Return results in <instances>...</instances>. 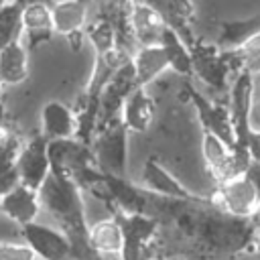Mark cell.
Masks as SVG:
<instances>
[{
    "label": "cell",
    "mask_w": 260,
    "mask_h": 260,
    "mask_svg": "<svg viewBox=\"0 0 260 260\" xmlns=\"http://www.w3.org/2000/svg\"><path fill=\"white\" fill-rule=\"evenodd\" d=\"M89 150L100 173L126 179L128 130L124 128L120 116L95 128V134L89 142Z\"/></svg>",
    "instance_id": "1"
},
{
    "label": "cell",
    "mask_w": 260,
    "mask_h": 260,
    "mask_svg": "<svg viewBox=\"0 0 260 260\" xmlns=\"http://www.w3.org/2000/svg\"><path fill=\"white\" fill-rule=\"evenodd\" d=\"M191 61H193V75H197L205 85L213 91H225L228 79L242 71L236 51H221L215 45H207L201 41H193L189 45Z\"/></svg>",
    "instance_id": "2"
},
{
    "label": "cell",
    "mask_w": 260,
    "mask_h": 260,
    "mask_svg": "<svg viewBox=\"0 0 260 260\" xmlns=\"http://www.w3.org/2000/svg\"><path fill=\"white\" fill-rule=\"evenodd\" d=\"M211 201L223 213L240 219H252L260 207V197L254 185L246 179V175L217 183Z\"/></svg>",
    "instance_id": "3"
},
{
    "label": "cell",
    "mask_w": 260,
    "mask_h": 260,
    "mask_svg": "<svg viewBox=\"0 0 260 260\" xmlns=\"http://www.w3.org/2000/svg\"><path fill=\"white\" fill-rule=\"evenodd\" d=\"M118 219L124 236L120 260H148V248L158 236V221L148 213L112 215Z\"/></svg>",
    "instance_id": "4"
},
{
    "label": "cell",
    "mask_w": 260,
    "mask_h": 260,
    "mask_svg": "<svg viewBox=\"0 0 260 260\" xmlns=\"http://www.w3.org/2000/svg\"><path fill=\"white\" fill-rule=\"evenodd\" d=\"M138 187L142 191H146L148 195L160 197V199H175V201H199L205 199L197 193H191L179 179H175L154 156H148L142 173H140V181Z\"/></svg>",
    "instance_id": "5"
},
{
    "label": "cell",
    "mask_w": 260,
    "mask_h": 260,
    "mask_svg": "<svg viewBox=\"0 0 260 260\" xmlns=\"http://www.w3.org/2000/svg\"><path fill=\"white\" fill-rule=\"evenodd\" d=\"M16 171L20 185L39 191L45 179L49 177V156H47V140L41 136V132L32 134L28 140L22 142V148L16 158Z\"/></svg>",
    "instance_id": "6"
},
{
    "label": "cell",
    "mask_w": 260,
    "mask_h": 260,
    "mask_svg": "<svg viewBox=\"0 0 260 260\" xmlns=\"http://www.w3.org/2000/svg\"><path fill=\"white\" fill-rule=\"evenodd\" d=\"M185 91L195 106L199 124L203 132L217 136L223 144L234 148V130H232V120H230V110L221 104H215L213 100L205 98L199 89H195L191 83H185Z\"/></svg>",
    "instance_id": "7"
},
{
    "label": "cell",
    "mask_w": 260,
    "mask_h": 260,
    "mask_svg": "<svg viewBox=\"0 0 260 260\" xmlns=\"http://www.w3.org/2000/svg\"><path fill=\"white\" fill-rule=\"evenodd\" d=\"M22 238L39 260H71V244L61 230L32 221L22 228Z\"/></svg>",
    "instance_id": "8"
},
{
    "label": "cell",
    "mask_w": 260,
    "mask_h": 260,
    "mask_svg": "<svg viewBox=\"0 0 260 260\" xmlns=\"http://www.w3.org/2000/svg\"><path fill=\"white\" fill-rule=\"evenodd\" d=\"M124 6L132 39L140 47H156L165 30V22L154 6L150 2H128Z\"/></svg>",
    "instance_id": "9"
},
{
    "label": "cell",
    "mask_w": 260,
    "mask_h": 260,
    "mask_svg": "<svg viewBox=\"0 0 260 260\" xmlns=\"http://www.w3.org/2000/svg\"><path fill=\"white\" fill-rule=\"evenodd\" d=\"M53 32L65 37L71 47L77 51L87 22V4L85 2H57L49 4Z\"/></svg>",
    "instance_id": "10"
},
{
    "label": "cell",
    "mask_w": 260,
    "mask_h": 260,
    "mask_svg": "<svg viewBox=\"0 0 260 260\" xmlns=\"http://www.w3.org/2000/svg\"><path fill=\"white\" fill-rule=\"evenodd\" d=\"M39 132L47 142L75 138L77 118H75L73 108H69L57 100L47 102L41 110V130Z\"/></svg>",
    "instance_id": "11"
},
{
    "label": "cell",
    "mask_w": 260,
    "mask_h": 260,
    "mask_svg": "<svg viewBox=\"0 0 260 260\" xmlns=\"http://www.w3.org/2000/svg\"><path fill=\"white\" fill-rule=\"evenodd\" d=\"M20 26H22V45L26 51H32L35 47L51 41L53 22H51V10L45 2H30L24 4L20 14Z\"/></svg>",
    "instance_id": "12"
},
{
    "label": "cell",
    "mask_w": 260,
    "mask_h": 260,
    "mask_svg": "<svg viewBox=\"0 0 260 260\" xmlns=\"http://www.w3.org/2000/svg\"><path fill=\"white\" fill-rule=\"evenodd\" d=\"M39 211H41L39 191H32L20 183L0 197V213H4L8 219L18 223L20 228L37 221Z\"/></svg>",
    "instance_id": "13"
},
{
    "label": "cell",
    "mask_w": 260,
    "mask_h": 260,
    "mask_svg": "<svg viewBox=\"0 0 260 260\" xmlns=\"http://www.w3.org/2000/svg\"><path fill=\"white\" fill-rule=\"evenodd\" d=\"M120 120L128 132H146L154 120V102L146 87H134L122 104Z\"/></svg>",
    "instance_id": "14"
},
{
    "label": "cell",
    "mask_w": 260,
    "mask_h": 260,
    "mask_svg": "<svg viewBox=\"0 0 260 260\" xmlns=\"http://www.w3.org/2000/svg\"><path fill=\"white\" fill-rule=\"evenodd\" d=\"M87 244L100 256H120L124 248L122 228L116 217H106L89 225L87 230Z\"/></svg>",
    "instance_id": "15"
},
{
    "label": "cell",
    "mask_w": 260,
    "mask_h": 260,
    "mask_svg": "<svg viewBox=\"0 0 260 260\" xmlns=\"http://www.w3.org/2000/svg\"><path fill=\"white\" fill-rule=\"evenodd\" d=\"M258 35H260V14L244 20H223L219 22V37L215 47L221 51H236Z\"/></svg>",
    "instance_id": "16"
},
{
    "label": "cell",
    "mask_w": 260,
    "mask_h": 260,
    "mask_svg": "<svg viewBox=\"0 0 260 260\" xmlns=\"http://www.w3.org/2000/svg\"><path fill=\"white\" fill-rule=\"evenodd\" d=\"M201 152H203L205 167L209 175H213L215 183L232 179V148L228 144H223L217 136L203 132Z\"/></svg>",
    "instance_id": "17"
},
{
    "label": "cell",
    "mask_w": 260,
    "mask_h": 260,
    "mask_svg": "<svg viewBox=\"0 0 260 260\" xmlns=\"http://www.w3.org/2000/svg\"><path fill=\"white\" fill-rule=\"evenodd\" d=\"M28 77V51L22 41H16L0 51V81L4 85H18Z\"/></svg>",
    "instance_id": "18"
},
{
    "label": "cell",
    "mask_w": 260,
    "mask_h": 260,
    "mask_svg": "<svg viewBox=\"0 0 260 260\" xmlns=\"http://www.w3.org/2000/svg\"><path fill=\"white\" fill-rule=\"evenodd\" d=\"M158 47H160V51H162V55L167 59L169 69H173L175 73L185 75V77H191L193 75L191 51H189L187 43L175 30H171L169 26H165V30L160 35V41H158Z\"/></svg>",
    "instance_id": "19"
},
{
    "label": "cell",
    "mask_w": 260,
    "mask_h": 260,
    "mask_svg": "<svg viewBox=\"0 0 260 260\" xmlns=\"http://www.w3.org/2000/svg\"><path fill=\"white\" fill-rule=\"evenodd\" d=\"M132 67H134V81L136 87H146L150 81H154L165 69H169L167 59L160 51V47H140L132 57Z\"/></svg>",
    "instance_id": "20"
},
{
    "label": "cell",
    "mask_w": 260,
    "mask_h": 260,
    "mask_svg": "<svg viewBox=\"0 0 260 260\" xmlns=\"http://www.w3.org/2000/svg\"><path fill=\"white\" fill-rule=\"evenodd\" d=\"M22 142L24 140L14 132L4 142H0V197L20 183L16 171V158L22 148Z\"/></svg>",
    "instance_id": "21"
},
{
    "label": "cell",
    "mask_w": 260,
    "mask_h": 260,
    "mask_svg": "<svg viewBox=\"0 0 260 260\" xmlns=\"http://www.w3.org/2000/svg\"><path fill=\"white\" fill-rule=\"evenodd\" d=\"M22 8H24V2L0 4V51L16 41H22V26H20Z\"/></svg>",
    "instance_id": "22"
},
{
    "label": "cell",
    "mask_w": 260,
    "mask_h": 260,
    "mask_svg": "<svg viewBox=\"0 0 260 260\" xmlns=\"http://www.w3.org/2000/svg\"><path fill=\"white\" fill-rule=\"evenodd\" d=\"M85 35L95 49V55H106L116 51V26L112 14H102L98 16L91 24H87Z\"/></svg>",
    "instance_id": "23"
},
{
    "label": "cell",
    "mask_w": 260,
    "mask_h": 260,
    "mask_svg": "<svg viewBox=\"0 0 260 260\" xmlns=\"http://www.w3.org/2000/svg\"><path fill=\"white\" fill-rule=\"evenodd\" d=\"M0 260H39V258L26 244H14V242L0 240Z\"/></svg>",
    "instance_id": "24"
},
{
    "label": "cell",
    "mask_w": 260,
    "mask_h": 260,
    "mask_svg": "<svg viewBox=\"0 0 260 260\" xmlns=\"http://www.w3.org/2000/svg\"><path fill=\"white\" fill-rule=\"evenodd\" d=\"M246 150H248V158L250 162H260V130L252 128L246 140Z\"/></svg>",
    "instance_id": "25"
},
{
    "label": "cell",
    "mask_w": 260,
    "mask_h": 260,
    "mask_svg": "<svg viewBox=\"0 0 260 260\" xmlns=\"http://www.w3.org/2000/svg\"><path fill=\"white\" fill-rule=\"evenodd\" d=\"M244 175H246V179L254 185V189H256V193H258V197H260V162H250L248 169L244 171Z\"/></svg>",
    "instance_id": "26"
},
{
    "label": "cell",
    "mask_w": 260,
    "mask_h": 260,
    "mask_svg": "<svg viewBox=\"0 0 260 260\" xmlns=\"http://www.w3.org/2000/svg\"><path fill=\"white\" fill-rule=\"evenodd\" d=\"M2 89H4V83L0 81V106H2Z\"/></svg>",
    "instance_id": "27"
},
{
    "label": "cell",
    "mask_w": 260,
    "mask_h": 260,
    "mask_svg": "<svg viewBox=\"0 0 260 260\" xmlns=\"http://www.w3.org/2000/svg\"><path fill=\"white\" fill-rule=\"evenodd\" d=\"M156 260H177V258H156Z\"/></svg>",
    "instance_id": "28"
}]
</instances>
